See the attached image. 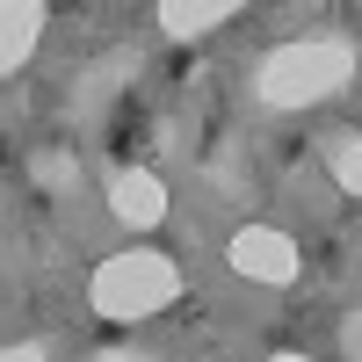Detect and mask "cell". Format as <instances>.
<instances>
[{"label":"cell","mask_w":362,"mask_h":362,"mask_svg":"<svg viewBox=\"0 0 362 362\" xmlns=\"http://www.w3.org/2000/svg\"><path fill=\"white\" fill-rule=\"evenodd\" d=\"M37 181H73V160L66 153H37Z\"/></svg>","instance_id":"8"},{"label":"cell","mask_w":362,"mask_h":362,"mask_svg":"<svg viewBox=\"0 0 362 362\" xmlns=\"http://www.w3.org/2000/svg\"><path fill=\"white\" fill-rule=\"evenodd\" d=\"M276 362H305V355H276Z\"/></svg>","instance_id":"12"},{"label":"cell","mask_w":362,"mask_h":362,"mask_svg":"<svg viewBox=\"0 0 362 362\" xmlns=\"http://www.w3.org/2000/svg\"><path fill=\"white\" fill-rule=\"evenodd\" d=\"M174 290H181V276H174L167 254H116V261L95 268V283H87L102 319H153Z\"/></svg>","instance_id":"2"},{"label":"cell","mask_w":362,"mask_h":362,"mask_svg":"<svg viewBox=\"0 0 362 362\" xmlns=\"http://www.w3.org/2000/svg\"><path fill=\"white\" fill-rule=\"evenodd\" d=\"M0 362H44V348H29V341H22V348H0Z\"/></svg>","instance_id":"10"},{"label":"cell","mask_w":362,"mask_h":362,"mask_svg":"<svg viewBox=\"0 0 362 362\" xmlns=\"http://www.w3.org/2000/svg\"><path fill=\"white\" fill-rule=\"evenodd\" d=\"M109 210L124 225H160L167 218V189H160L153 174H116L109 181Z\"/></svg>","instance_id":"5"},{"label":"cell","mask_w":362,"mask_h":362,"mask_svg":"<svg viewBox=\"0 0 362 362\" xmlns=\"http://www.w3.org/2000/svg\"><path fill=\"white\" fill-rule=\"evenodd\" d=\"M225 261H232L247 283H297V239L268 232V225H247V232L225 247Z\"/></svg>","instance_id":"3"},{"label":"cell","mask_w":362,"mask_h":362,"mask_svg":"<svg viewBox=\"0 0 362 362\" xmlns=\"http://www.w3.org/2000/svg\"><path fill=\"white\" fill-rule=\"evenodd\" d=\"M341 80H355V51L341 37H305V44H283L261 58V102L268 109H305V102H326Z\"/></svg>","instance_id":"1"},{"label":"cell","mask_w":362,"mask_h":362,"mask_svg":"<svg viewBox=\"0 0 362 362\" xmlns=\"http://www.w3.org/2000/svg\"><path fill=\"white\" fill-rule=\"evenodd\" d=\"M44 37V8L37 0H0V73H15Z\"/></svg>","instance_id":"4"},{"label":"cell","mask_w":362,"mask_h":362,"mask_svg":"<svg viewBox=\"0 0 362 362\" xmlns=\"http://www.w3.org/2000/svg\"><path fill=\"white\" fill-rule=\"evenodd\" d=\"M218 22H232L225 0H167V8H160L167 37H203V29H218Z\"/></svg>","instance_id":"6"},{"label":"cell","mask_w":362,"mask_h":362,"mask_svg":"<svg viewBox=\"0 0 362 362\" xmlns=\"http://www.w3.org/2000/svg\"><path fill=\"white\" fill-rule=\"evenodd\" d=\"M102 362H138V355H102Z\"/></svg>","instance_id":"11"},{"label":"cell","mask_w":362,"mask_h":362,"mask_svg":"<svg viewBox=\"0 0 362 362\" xmlns=\"http://www.w3.org/2000/svg\"><path fill=\"white\" fill-rule=\"evenodd\" d=\"M341 348L362 362V305H355V312H348V326H341Z\"/></svg>","instance_id":"9"},{"label":"cell","mask_w":362,"mask_h":362,"mask_svg":"<svg viewBox=\"0 0 362 362\" xmlns=\"http://www.w3.org/2000/svg\"><path fill=\"white\" fill-rule=\"evenodd\" d=\"M334 181H341L348 196H362V138H341L334 145Z\"/></svg>","instance_id":"7"}]
</instances>
